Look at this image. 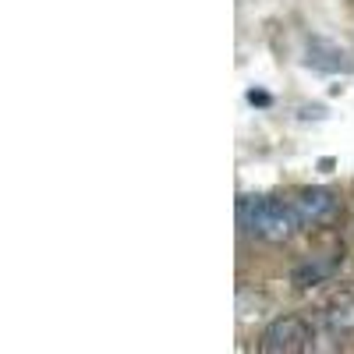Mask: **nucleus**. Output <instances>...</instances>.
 Returning a JSON list of instances; mask_svg holds the SVG:
<instances>
[{
	"mask_svg": "<svg viewBox=\"0 0 354 354\" xmlns=\"http://www.w3.org/2000/svg\"><path fill=\"white\" fill-rule=\"evenodd\" d=\"M312 340H315V333L308 330V322L301 315H283L266 326L259 347L266 354H294V351H312Z\"/></svg>",
	"mask_w": 354,
	"mask_h": 354,
	"instance_id": "obj_2",
	"label": "nucleus"
},
{
	"mask_svg": "<svg viewBox=\"0 0 354 354\" xmlns=\"http://www.w3.org/2000/svg\"><path fill=\"white\" fill-rule=\"evenodd\" d=\"M308 64L319 68V71H351L347 53L337 50V46H326V43H312L308 46Z\"/></svg>",
	"mask_w": 354,
	"mask_h": 354,
	"instance_id": "obj_6",
	"label": "nucleus"
},
{
	"mask_svg": "<svg viewBox=\"0 0 354 354\" xmlns=\"http://www.w3.org/2000/svg\"><path fill=\"white\" fill-rule=\"evenodd\" d=\"M238 220L248 234L255 238L270 241V245H280L287 238H294V230L301 227V216L294 209V202H280V198H241L238 205Z\"/></svg>",
	"mask_w": 354,
	"mask_h": 354,
	"instance_id": "obj_1",
	"label": "nucleus"
},
{
	"mask_svg": "<svg viewBox=\"0 0 354 354\" xmlns=\"http://www.w3.org/2000/svg\"><path fill=\"white\" fill-rule=\"evenodd\" d=\"M322 322H326L330 333H351L354 330V294H337V298L326 305L322 312Z\"/></svg>",
	"mask_w": 354,
	"mask_h": 354,
	"instance_id": "obj_5",
	"label": "nucleus"
},
{
	"mask_svg": "<svg viewBox=\"0 0 354 354\" xmlns=\"http://www.w3.org/2000/svg\"><path fill=\"white\" fill-rule=\"evenodd\" d=\"M294 209H298L305 227H322V223H333L340 213V198L330 188H305L294 195Z\"/></svg>",
	"mask_w": 354,
	"mask_h": 354,
	"instance_id": "obj_3",
	"label": "nucleus"
},
{
	"mask_svg": "<svg viewBox=\"0 0 354 354\" xmlns=\"http://www.w3.org/2000/svg\"><path fill=\"white\" fill-rule=\"evenodd\" d=\"M337 270H340V259L337 255L333 259H308V262H301L298 270L290 273V283L298 287V290H312L319 283H330L337 277Z\"/></svg>",
	"mask_w": 354,
	"mask_h": 354,
	"instance_id": "obj_4",
	"label": "nucleus"
},
{
	"mask_svg": "<svg viewBox=\"0 0 354 354\" xmlns=\"http://www.w3.org/2000/svg\"><path fill=\"white\" fill-rule=\"evenodd\" d=\"M266 298L259 290H248V287H241V294H238V315H241V322H248V319H262L266 315Z\"/></svg>",
	"mask_w": 354,
	"mask_h": 354,
	"instance_id": "obj_7",
	"label": "nucleus"
}]
</instances>
